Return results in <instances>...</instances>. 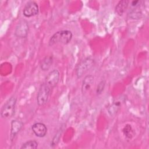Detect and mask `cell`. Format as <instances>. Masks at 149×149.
Here are the masks:
<instances>
[{
	"mask_svg": "<svg viewBox=\"0 0 149 149\" xmlns=\"http://www.w3.org/2000/svg\"><path fill=\"white\" fill-rule=\"evenodd\" d=\"M38 13V6L37 3L33 1L29 2L25 5L23 13L27 17H30L37 15Z\"/></svg>",
	"mask_w": 149,
	"mask_h": 149,
	"instance_id": "6",
	"label": "cell"
},
{
	"mask_svg": "<svg viewBox=\"0 0 149 149\" xmlns=\"http://www.w3.org/2000/svg\"><path fill=\"white\" fill-rule=\"evenodd\" d=\"M105 81L104 80H101L99 83V84L97 86V90H96V92H97V94H100L102 92V91L104 90V87H105Z\"/></svg>",
	"mask_w": 149,
	"mask_h": 149,
	"instance_id": "16",
	"label": "cell"
},
{
	"mask_svg": "<svg viewBox=\"0 0 149 149\" xmlns=\"http://www.w3.org/2000/svg\"><path fill=\"white\" fill-rule=\"evenodd\" d=\"M23 123L22 122L18 120H13L11 122V129H10V138L12 141L15 138L16 136L19 132L22 129Z\"/></svg>",
	"mask_w": 149,
	"mask_h": 149,
	"instance_id": "10",
	"label": "cell"
},
{
	"mask_svg": "<svg viewBox=\"0 0 149 149\" xmlns=\"http://www.w3.org/2000/svg\"><path fill=\"white\" fill-rule=\"evenodd\" d=\"M38 147V143L35 140H30L24 144L21 147V149H34Z\"/></svg>",
	"mask_w": 149,
	"mask_h": 149,
	"instance_id": "14",
	"label": "cell"
},
{
	"mask_svg": "<svg viewBox=\"0 0 149 149\" xmlns=\"http://www.w3.org/2000/svg\"><path fill=\"white\" fill-rule=\"evenodd\" d=\"M95 64V60L90 57L86 58L81 61L77 66L76 74L77 78H81Z\"/></svg>",
	"mask_w": 149,
	"mask_h": 149,
	"instance_id": "3",
	"label": "cell"
},
{
	"mask_svg": "<svg viewBox=\"0 0 149 149\" xmlns=\"http://www.w3.org/2000/svg\"><path fill=\"white\" fill-rule=\"evenodd\" d=\"M16 102V98L15 97H10L3 106L1 115L3 119H9L11 118L15 113V105Z\"/></svg>",
	"mask_w": 149,
	"mask_h": 149,
	"instance_id": "2",
	"label": "cell"
},
{
	"mask_svg": "<svg viewBox=\"0 0 149 149\" xmlns=\"http://www.w3.org/2000/svg\"><path fill=\"white\" fill-rule=\"evenodd\" d=\"M29 31V24L27 21L23 20L20 21L15 29V34L19 38H25Z\"/></svg>",
	"mask_w": 149,
	"mask_h": 149,
	"instance_id": "5",
	"label": "cell"
},
{
	"mask_svg": "<svg viewBox=\"0 0 149 149\" xmlns=\"http://www.w3.org/2000/svg\"><path fill=\"white\" fill-rule=\"evenodd\" d=\"M72 38V33L69 30H61L52 35L49 40V45L55 44H67Z\"/></svg>",
	"mask_w": 149,
	"mask_h": 149,
	"instance_id": "1",
	"label": "cell"
},
{
	"mask_svg": "<svg viewBox=\"0 0 149 149\" xmlns=\"http://www.w3.org/2000/svg\"><path fill=\"white\" fill-rule=\"evenodd\" d=\"M31 129L34 134L38 137H44L47 132L46 126L42 123H35L31 126Z\"/></svg>",
	"mask_w": 149,
	"mask_h": 149,
	"instance_id": "8",
	"label": "cell"
},
{
	"mask_svg": "<svg viewBox=\"0 0 149 149\" xmlns=\"http://www.w3.org/2000/svg\"><path fill=\"white\" fill-rule=\"evenodd\" d=\"M132 127L129 125H126L123 129V132L124 134L128 138H131L132 136Z\"/></svg>",
	"mask_w": 149,
	"mask_h": 149,
	"instance_id": "15",
	"label": "cell"
},
{
	"mask_svg": "<svg viewBox=\"0 0 149 149\" xmlns=\"http://www.w3.org/2000/svg\"><path fill=\"white\" fill-rule=\"evenodd\" d=\"M59 79V72L58 70L54 69L48 73L45 78V83L52 89L57 85Z\"/></svg>",
	"mask_w": 149,
	"mask_h": 149,
	"instance_id": "7",
	"label": "cell"
},
{
	"mask_svg": "<svg viewBox=\"0 0 149 149\" xmlns=\"http://www.w3.org/2000/svg\"><path fill=\"white\" fill-rule=\"evenodd\" d=\"M122 97H121V99L120 100H115L111 105V106L108 108V112L111 116H113L117 113L122 104Z\"/></svg>",
	"mask_w": 149,
	"mask_h": 149,
	"instance_id": "12",
	"label": "cell"
},
{
	"mask_svg": "<svg viewBox=\"0 0 149 149\" xmlns=\"http://www.w3.org/2000/svg\"><path fill=\"white\" fill-rule=\"evenodd\" d=\"M129 1L127 0L120 1L115 7V12L119 16L122 15L128 7Z\"/></svg>",
	"mask_w": 149,
	"mask_h": 149,
	"instance_id": "11",
	"label": "cell"
},
{
	"mask_svg": "<svg viewBox=\"0 0 149 149\" xmlns=\"http://www.w3.org/2000/svg\"><path fill=\"white\" fill-rule=\"evenodd\" d=\"M51 91V88L45 82L40 86L37 95V102L38 105L42 106L47 102Z\"/></svg>",
	"mask_w": 149,
	"mask_h": 149,
	"instance_id": "4",
	"label": "cell"
},
{
	"mask_svg": "<svg viewBox=\"0 0 149 149\" xmlns=\"http://www.w3.org/2000/svg\"><path fill=\"white\" fill-rule=\"evenodd\" d=\"M53 59L52 56H45L41 62L40 63V68L43 71H46L48 70L49 68L51 67Z\"/></svg>",
	"mask_w": 149,
	"mask_h": 149,
	"instance_id": "13",
	"label": "cell"
},
{
	"mask_svg": "<svg viewBox=\"0 0 149 149\" xmlns=\"http://www.w3.org/2000/svg\"><path fill=\"white\" fill-rule=\"evenodd\" d=\"M94 76L90 74L87 75L84 77L81 85V93L83 95L86 94L90 91L94 83Z\"/></svg>",
	"mask_w": 149,
	"mask_h": 149,
	"instance_id": "9",
	"label": "cell"
}]
</instances>
